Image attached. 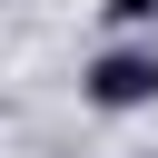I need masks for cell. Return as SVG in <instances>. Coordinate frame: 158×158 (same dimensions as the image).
Wrapping results in <instances>:
<instances>
[{
  "label": "cell",
  "mask_w": 158,
  "mask_h": 158,
  "mask_svg": "<svg viewBox=\"0 0 158 158\" xmlns=\"http://www.w3.org/2000/svg\"><path fill=\"white\" fill-rule=\"evenodd\" d=\"M99 10H109V30H148L158 20V0H99Z\"/></svg>",
  "instance_id": "cell-2"
},
{
  "label": "cell",
  "mask_w": 158,
  "mask_h": 158,
  "mask_svg": "<svg viewBox=\"0 0 158 158\" xmlns=\"http://www.w3.org/2000/svg\"><path fill=\"white\" fill-rule=\"evenodd\" d=\"M79 99L89 109H109V118H128V109H158V40H109L89 69H79Z\"/></svg>",
  "instance_id": "cell-1"
}]
</instances>
